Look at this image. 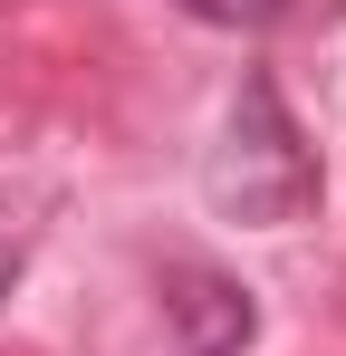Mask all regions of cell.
<instances>
[{"label":"cell","mask_w":346,"mask_h":356,"mask_svg":"<svg viewBox=\"0 0 346 356\" xmlns=\"http://www.w3.org/2000/svg\"><path fill=\"white\" fill-rule=\"evenodd\" d=\"M202 202L222 222H240V232H279V222H298L318 202V154H308L298 116L279 106V87L260 67L240 77V97L222 116V145L202 154Z\"/></svg>","instance_id":"6da1fadb"},{"label":"cell","mask_w":346,"mask_h":356,"mask_svg":"<svg viewBox=\"0 0 346 356\" xmlns=\"http://www.w3.org/2000/svg\"><path fill=\"white\" fill-rule=\"evenodd\" d=\"M164 327L183 356H240L260 337V298L202 260H183V270H164Z\"/></svg>","instance_id":"7a4b0ae2"},{"label":"cell","mask_w":346,"mask_h":356,"mask_svg":"<svg viewBox=\"0 0 346 356\" xmlns=\"http://www.w3.org/2000/svg\"><path fill=\"white\" fill-rule=\"evenodd\" d=\"M192 19H222V29H270V19H288V0H183Z\"/></svg>","instance_id":"3957f363"},{"label":"cell","mask_w":346,"mask_h":356,"mask_svg":"<svg viewBox=\"0 0 346 356\" xmlns=\"http://www.w3.org/2000/svg\"><path fill=\"white\" fill-rule=\"evenodd\" d=\"M19 289V241H10V250H0V298Z\"/></svg>","instance_id":"277c9868"}]
</instances>
